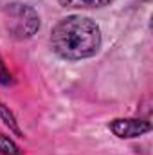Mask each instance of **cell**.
<instances>
[{
    "label": "cell",
    "instance_id": "4",
    "mask_svg": "<svg viewBox=\"0 0 153 155\" xmlns=\"http://www.w3.org/2000/svg\"><path fill=\"white\" fill-rule=\"evenodd\" d=\"M63 7L72 9H99L105 5H110L114 0H58Z\"/></svg>",
    "mask_w": 153,
    "mask_h": 155
},
{
    "label": "cell",
    "instance_id": "7",
    "mask_svg": "<svg viewBox=\"0 0 153 155\" xmlns=\"http://www.w3.org/2000/svg\"><path fill=\"white\" fill-rule=\"evenodd\" d=\"M13 83H15V79H13L11 72L7 71V67H5V63H4V60H2V56H0V85L9 87V85H13Z\"/></svg>",
    "mask_w": 153,
    "mask_h": 155
},
{
    "label": "cell",
    "instance_id": "2",
    "mask_svg": "<svg viewBox=\"0 0 153 155\" xmlns=\"http://www.w3.org/2000/svg\"><path fill=\"white\" fill-rule=\"evenodd\" d=\"M4 20L9 36L15 40H29L40 29V15L36 9L22 2L7 4L4 7Z\"/></svg>",
    "mask_w": 153,
    "mask_h": 155
},
{
    "label": "cell",
    "instance_id": "1",
    "mask_svg": "<svg viewBox=\"0 0 153 155\" xmlns=\"http://www.w3.org/2000/svg\"><path fill=\"white\" fill-rule=\"evenodd\" d=\"M50 49L67 61L92 58L101 49V29L88 16L61 18L50 31Z\"/></svg>",
    "mask_w": 153,
    "mask_h": 155
},
{
    "label": "cell",
    "instance_id": "5",
    "mask_svg": "<svg viewBox=\"0 0 153 155\" xmlns=\"http://www.w3.org/2000/svg\"><path fill=\"white\" fill-rule=\"evenodd\" d=\"M0 119L4 121V124L15 134V135H18V137H24V134H22V130H20V126H18V121H16V117L15 114L9 110V107H5L2 101H0Z\"/></svg>",
    "mask_w": 153,
    "mask_h": 155
},
{
    "label": "cell",
    "instance_id": "8",
    "mask_svg": "<svg viewBox=\"0 0 153 155\" xmlns=\"http://www.w3.org/2000/svg\"><path fill=\"white\" fill-rule=\"evenodd\" d=\"M144 2H150V0H144Z\"/></svg>",
    "mask_w": 153,
    "mask_h": 155
},
{
    "label": "cell",
    "instance_id": "3",
    "mask_svg": "<svg viewBox=\"0 0 153 155\" xmlns=\"http://www.w3.org/2000/svg\"><path fill=\"white\" fill-rule=\"evenodd\" d=\"M108 128L119 139H135V137H141V135L148 134L151 130V123L148 119H141V117L114 119L108 124Z\"/></svg>",
    "mask_w": 153,
    "mask_h": 155
},
{
    "label": "cell",
    "instance_id": "6",
    "mask_svg": "<svg viewBox=\"0 0 153 155\" xmlns=\"http://www.w3.org/2000/svg\"><path fill=\"white\" fill-rule=\"evenodd\" d=\"M0 155H24V152L13 139L0 134Z\"/></svg>",
    "mask_w": 153,
    "mask_h": 155
}]
</instances>
